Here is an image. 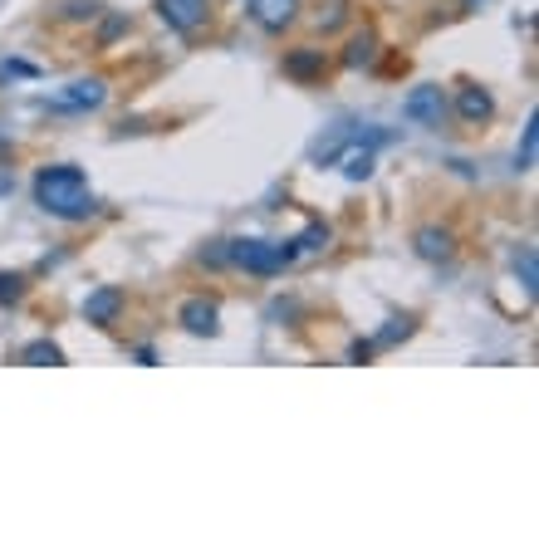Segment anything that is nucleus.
Here are the masks:
<instances>
[{
    "instance_id": "f257e3e1",
    "label": "nucleus",
    "mask_w": 539,
    "mask_h": 539,
    "mask_svg": "<svg viewBox=\"0 0 539 539\" xmlns=\"http://www.w3.org/2000/svg\"><path fill=\"white\" fill-rule=\"evenodd\" d=\"M35 201H40L50 216L59 221H84L94 216V191H89V177L79 167H44L35 177Z\"/></svg>"
},
{
    "instance_id": "f03ea898",
    "label": "nucleus",
    "mask_w": 539,
    "mask_h": 539,
    "mask_svg": "<svg viewBox=\"0 0 539 539\" xmlns=\"http://www.w3.org/2000/svg\"><path fill=\"white\" fill-rule=\"evenodd\" d=\"M295 241H226V265H241V270H250V275H280L289 260H295Z\"/></svg>"
},
{
    "instance_id": "7ed1b4c3",
    "label": "nucleus",
    "mask_w": 539,
    "mask_h": 539,
    "mask_svg": "<svg viewBox=\"0 0 539 539\" xmlns=\"http://www.w3.org/2000/svg\"><path fill=\"white\" fill-rule=\"evenodd\" d=\"M108 98V84L104 79H74V84L64 89V94L50 98L54 113H89V108H98Z\"/></svg>"
},
{
    "instance_id": "20e7f679",
    "label": "nucleus",
    "mask_w": 539,
    "mask_h": 539,
    "mask_svg": "<svg viewBox=\"0 0 539 539\" xmlns=\"http://www.w3.org/2000/svg\"><path fill=\"white\" fill-rule=\"evenodd\" d=\"M158 15L177 35H196L206 25V15H212V0H158Z\"/></svg>"
},
{
    "instance_id": "39448f33",
    "label": "nucleus",
    "mask_w": 539,
    "mask_h": 539,
    "mask_svg": "<svg viewBox=\"0 0 539 539\" xmlns=\"http://www.w3.org/2000/svg\"><path fill=\"white\" fill-rule=\"evenodd\" d=\"M402 113L412 118V123H422V127H442V118H446V98H442V89H436V84L412 89V94H407V104H402Z\"/></svg>"
},
{
    "instance_id": "423d86ee",
    "label": "nucleus",
    "mask_w": 539,
    "mask_h": 539,
    "mask_svg": "<svg viewBox=\"0 0 539 539\" xmlns=\"http://www.w3.org/2000/svg\"><path fill=\"white\" fill-rule=\"evenodd\" d=\"M295 15L299 0H250V20L260 30H285V25H295Z\"/></svg>"
},
{
    "instance_id": "0eeeda50",
    "label": "nucleus",
    "mask_w": 539,
    "mask_h": 539,
    "mask_svg": "<svg viewBox=\"0 0 539 539\" xmlns=\"http://www.w3.org/2000/svg\"><path fill=\"white\" fill-rule=\"evenodd\" d=\"M118 309H123V289H113V285H104V289H94V295L84 299V319L89 324H98V328H108L118 319Z\"/></svg>"
},
{
    "instance_id": "6e6552de",
    "label": "nucleus",
    "mask_w": 539,
    "mask_h": 539,
    "mask_svg": "<svg viewBox=\"0 0 539 539\" xmlns=\"http://www.w3.org/2000/svg\"><path fill=\"white\" fill-rule=\"evenodd\" d=\"M177 319H181V328H187V334H206V339H212V334H216V319H221V314H216V304L206 295H196V299H187V304H181Z\"/></svg>"
},
{
    "instance_id": "1a4fd4ad",
    "label": "nucleus",
    "mask_w": 539,
    "mask_h": 539,
    "mask_svg": "<svg viewBox=\"0 0 539 539\" xmlns=\"http://www.w3.org/2000/svg\"><path fill=\"white\" fill-rule=\"evenodd\" d=\"M456 113H461L466 123L481 127V123H490V113H496V98H490L486 89L471 84V89H461V94H456Z\"/></svg>"
},
{
    "instance_id": "9d476101",
    "label": "nucleus",
    "mask_w": 539,
    "mask_h": 539,
    "mask_svg": "<svg viewBox=\"0 0 539 539\" xmlns=\"http://www.w3.org/2000/svg\"><path fill=\"white\" fill-rule=\"evenodd\" d=\"M285 74L309 84V79H324V50H289L285 54Z\"/></svg>"
},
{
    "instance_id": "9b49d317",
    "label": "nucleus",
    "mask_w": 539,
    "mask_h": 539,
    "mask_svg": "<svg viewBox=\"0 0 539 539\" xmlns=\"http://www.w3.org/2000/svg\"><path fill=\"white\" fill-rule=\"evenodd\" d=\"M451 250H456L451 231H436V226L417 231V255H422V260H451Z\"/></svg>"
},
{
    "instance_id": "f8f14e48",
    "label": "nucleus",
    "mask_w": 539,
    "mask_h": 539,
    "mask_svg": "<svg viewBox=\"0 0 539 539\" xmlns=\"http://www.w3.org/2000/svg\"><path fill=\"white\" fill-rule=\"evenodd\" d=\"M20 363H30V368H59L64 353H59V343L35 339V343H25V349H20Z\"/></svg>"
},
{
    "instance_id": "ddd939ff",
    "label": "nucleus",
    "mask_w": 539,
    "mask_h": 539,
    "mask_svg": "<svg viewBox=\"0 0 539 539\" xmlns=\"http://www.w3.org/2000/svg\"><path fill=\"white\" fill-rule=\"evenodd\" d=\"M373 50H378V35H373V30L353 35V44H349V54H343V64H349V69H358V64H373Z\"/></svg>"
},
{
    "instance_id": "4468645a",
    "label": "nucleus",
    "mask_w": 539,
    "mask_h": 539,
    "mask_svg": "<svg viewBox=\"0 0 539 539\" xmlns=\"http://www.w3.org/2000/svg\"><path fill=\"white\" fill-rule=\"evenodd\" d=\"M368 172H373V152L368 148H353L349 158H343V177H349V181H363Z\"/></svg>"
},
{
    "instance_id": "2eb2a0df",
    "label": "nucleus",
    "mask_w": 539,
    "mask_h": 539,
    "mask_svg": "<svg viewBox=\"0 0 539 539\" xmlns=\"http://www.w3.org/2000/svg\"><path fill=\"white\" fill-rule=\"evenodd\" d=\"M539 118L529 113V123H525V142H520V152H515V167H535V142H539Z\"/></svg>"
},
{
    "instance_id": "dca6fc26",
    "label": "nucleus",
    "mask_w": 539,
    "mask_h": 539,
    "mask_svg": "<svg viewBox=\"0 0 539 539\" xmlns=\"http://www.w3.org/2000/svg\"><path fill=\"white\" fill-rule=\"evenodd\" d=\"M343 15H349V0H328V5H319V30L343 25Z\"/></svg>"
},
{
    "instance_id": "f3484780",
    "label": "nucleus",
    "mask_w": 539,
    "mask_h": 539,
    "mask_svg": "<svg viewBox=\"0 0 539 539\" xmlns=\"http://www.w3.org/2000/svg\"><path fill=\"white\" fill-rule=\"evenodd\" d=\"M319 245H328V226H309V231L295 241V250L304 255V250H319Z\"/></svg>"
},
{
    "instance_id": "a211bd4d",
    "label": "nucleus",
    "mask_w": 539,
    "mask_h": 539,
    "mask_svg": "<svg viewBox=\"0 0 539 539\" xmlns=\"http://www.w3.org/2000/svg\"><path fill=\"white\" fill-rule=\"evenodd\" d=\"M25 295V275H0V304H15Z\"/></svg>"
},
{
    "instance_id": "6ab92c4d",
    "label": "nucleus",
    "mask_w": 539,
    "mask_h": 539,
    "mask_svg": "<svg viewBox=\"0 0 539 539\" xmlns=\"http://www.w3.org/2000/svg\"><path fill=\"white\" fill-rule=\"evenodd\" d=\"M407 334H412V319H392V324H388V328H382V334H378V343H382V349H388V343L407 339Z\"/></svg>"
},
{
    "instance_id": "aec40b11",
    "label": "nucleus",
    "mask_w": 539,
    "mask_h": 539,
    "mask_svg": "<svg viewBox=\"0 0 539 539\" xmlns=\"http://www.w3.org/2000/svg\"><path fill=\"white\" fill-rule=\"evenodd\" d=\"M515 270H520V280H525V289H535V250H529V245H525V250H520L515 255Z\"/></svg>"
},
{
    "instance_id": "412c9836",
    "label": "nucleus",
    "mask_w": 539,
    "mask_h": 539,
    "mask_svg": "<svg viewBox=\"0 0 539 539\" xmlns=\"http://www.w3.org/2000/svg\"><path fill=\"white\" fill-rule=\"evenodd\" d=\"M123 30H127V20H123V15H108V20H104V35H98V44H113Z\"/></svg>"
},
{
    "instance_id": "4be33fe9",
    "label": "nucleus",
    "mask_w": 539,
    "mask_h": 539,
    "mask_svg": "<svg viewBox=\"0 0 539 539\" xmlns=\"http://www.w3.org/2000/svg\"><path fill=\"white\" fill-rule=\"evenodd\" d=\"M94 15H98L94 0H74V5H69V20H94Z\"/></svg>"
}]
</instances>
